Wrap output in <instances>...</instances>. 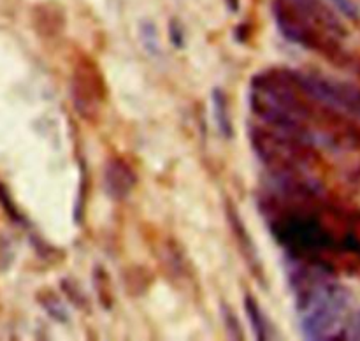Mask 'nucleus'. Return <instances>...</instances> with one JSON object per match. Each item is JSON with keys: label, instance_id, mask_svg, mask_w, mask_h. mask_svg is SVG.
<instances>
[{"label": "nucleus", "instance_id": "6e6552de", "mask_svg": "<svg viewBox=\"0 0 360 341\" xmlns=\"http://www.w3.org/2000/svg\"><path fill=\"white\" fill-rule=\"evenodd\" d=\"M139 41L141 46L144 48V51L150 56H158L162 53V44H160V35H158L157 25L151 20H143L139 23Z\"/></svg>", "mask_w": 360, "mask_h": 341}, {"label": "nucleus", "instance_id": "ddd939ff", "mask_svg": "<svg viewBox=\"0 0 360 341\" xmlns=\"http://www.w3.org/2000/svg\"><path fill=\"white\" fill-rule=\"evenodd\" d=\"M338 13L343 18L350 21H359L360 20V9L354 0H327Z\"/></svg>", "mask_w": 360, "mask_h": 341}, {"label": "nucleus", "instance_id": "9d476101", "mask_svg": "<svg viewBox=\"0 0 360 341\" xmlns=\"http://www.w3.org/2000/svg\"><path fill=\"white\" fill-rule=\"evenodd\" d=\"M94 283L98 292V301H101V304L105 309H109L111 308V288H109L108 274H105V271L102 267H97L94 271Z\"/></svg>", "mask_w": 360, "mask_h": 341}, {"label": "nucleus", "instance_id": "39448f33", "mask_svg": "<svg viewBox=\"0 0 360 341\" xmlns=\"http://www.w3.org/2000/svg\"><path fill=\"white\" fill-rule=\"evenodd\" d=\"M227 218L229 224H231L232 232H234L236 236V241H238L239 248H241V253L245 255L246 262H248V267L252 269V273L255 274L257 278H260V281H262V264H260L257 246L255 243H253L252 234H248V231H246L245 221L239 217L238 207H236L231 200H227Z\"/></svg>", "mask_w": 360, "mask_h": 341}, {"label": "nucleus", "instance_id": "423d86ee", "mask_svg": "<svg viewBox=\"0 0 360 341\" xmlns=\"http://www.w3.org/2000/svg\"><path fill=\"white\" fill-rule=\"evenodd\" d=\"M211 109H213V118L217 123L218 132L225 139L234 137V125H232L231 108H229V98L221 88H213L211 90Z\"/></svg>", "mask_w": 360, "mask_h": 341}, {"label": "nucleus", "instance_id": "20e7f679", "mask_svg": "<svg viewBox=\"0 0 360 341\" xmlns=\"http://www.w3.org/2000/svg\"><path fill=\"white\" fill-rule=\"evenodd\" d=\"M137 185V176L134 169L127 164L125 158H108L104 167V188L112 200H123L130 195Z\"/></svg>", "mask_w": 360, "mask_h": 341}, {"label": "nucleus", "instance_id": "7ed1b4c3", "mask_svg": "<svg viewBox=\"0 0 360 341\" xmlns=\"http://www.w3.org/2000/svg\"><path fill=\"white\" fill-rule=\"evenodd\" d=\"M72 94L74 104H76V108L79 109L84 118H91V116L97 115L105 97V90L102 77L98 76L97 65H94L90 60L83 58L76 65L72 79Z\"/></svg>", "mask_w": 360, "mask_h": 341}, {"label": "nucleus", "instance_id": "f03ea898", "mask_svg": "<svg viewBox=\"0 0 360 341\" xmlns=\"http://www.w3.org/2000/svg\"><path fill=\"white\" fill-rule=\"evenodd\" d=\"M287 74L311 102L338 115L360 120V86L357 83L316 70L287 69Z\"/></svg>", "mask_w": 360, "mask_h": 341}, {"label": "nucleus", "instance_id": "1a4fd4ad", "mask_svg": "<svg viewBox=\"0 0 360 341\" xmlns=\"http://www.w3.org/2000/svg\"><path fill=\"white\" fill-rule=\"evenodd\" d=\"M221 320H224V326H225V330L229 333V336L232 337V340H243V336H245V330H243L241 323H239V319L236 316V313L232 311L231 306L229 304H221Z\"/></svg>", "mask_w": 360, "mask_h": 341}, {"label": "nucleus", "instance_id": "4468645a", "mask_svg": "<svg viewBox=\"0 0 360 341\" xmlns=\"http://www.w3.org/2000/svg\"><path fill=\"white\" fill-rule=\"evenodd\" d=\"M225 4H227V9L231 13H238L239 6H241V0H225Z\"/></svg>", "mask_w": 360, "mask_h": 341}, {"label": "nucleus", "instance_id": "f8f14e48", "mask_svg": "<svg viewBox=\"0 0 360 341\" xmlns=\"http://www.w3.org/2000/svg\"><path fill=\"white\" fill-rule=\"evenodd\" d=\"M167 32H169V41H171V44L174 46L176 49L185 48L186 32H185V27H183V23L178 20V18H171V20H169Z\"/></svg>", "mask_w": 360, "mask_h": 341}, {"label": "nucleus", "instance_id": "9b49d317", "mask_svg": "<svg viewBox=\"0 0 360 341\" xmlns=\"http://www.w3.org/2000/svg\"><path fill=\"white\" fill-rule=\"evenodd\" d=\"M39 301H41V304L44 306L46 311L49 313V316L55 320H58V322H65L67 319H69V315H67V309L65 306L62 304V301H60L58 297H55L53 294H48L46 297H39Z\"/></svg>", "mask_w": 360, "mask_h": 341}, {"label": "nucleus", "instance_id": "f257e3e1", "mask_svg": "<svg viewBox=\"0 0 360 341\" xmlns=\"http://www.w3.org/2000/svg\"><path fill=\"white\" fill-rule=\"evenodd\" d=\"M274 23L292 44L329 58H345L347 28L327 0H273Z\"/></svg>", "mask_w": 360, "mask_h": 341}, {"label": "nucleus", "instance_id": "0eeeda50", "mask_svg": "<svg viewBox=\"0 0 360 341\" xmlns=\"http://www.w3.org/2000/svg\"><path fill=\"white\" fill-rule=\"evenodd\" d=\"M245 311L246 316L250 320V326H252L253 334H255L257 340H269L271 337V322L267 320L266 313H264L262 306L259 304L255 297H253L250 292L245 294Z\"/></svg>", "mask_w": 360, "mask_h": 341}]
</instances>
